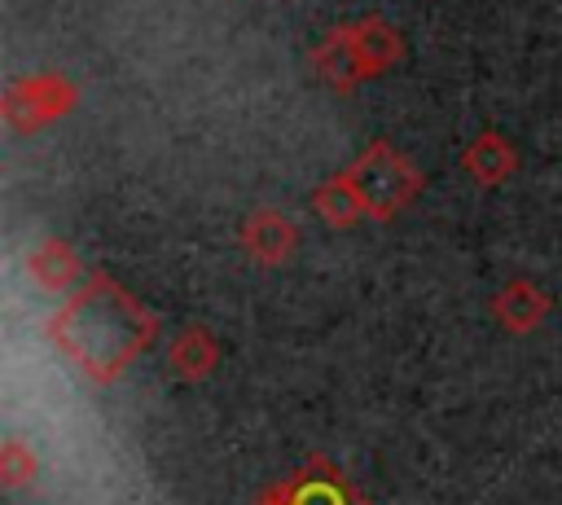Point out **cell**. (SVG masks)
<instances>
[{
	"mask_svg": "<svg viewBox=\"0 0 562 505\" xmlns=\"http://www.w3.org/2000/svg\"><path fill=\"white\" fill-rule=\"evenodd\" d=\"M44 334L92 386H110L158 338V316L114 277L88 272V281L48 316Z\"/></svg>",
	"mask_w": 562,
	"mask_h": 505,
	"instance_id": "6da1fadb",
	"label": "cell"
},
{
	"mask_svg": "<svg viewBox=\"0 0 562 505\" xmlns=\"http://www.w3.org/2000/svg\"><path fill=\"white\" fill-rule=\"evenodd\" d=\"M347 176H351L369 220H391V215H400L422 193V171L395 145H386V141H373L347 167Z\"/></svg>",
	"mask_w": 562,
	"mask_h": 505,
	"instance_id": "7a4b0ae2",
	"label": "cell"
},
{
	"mask_svg": "<svg viewBox=\"0 0 562 505\" xmlns=\"http://www.w3.org/2000/svg\"><path fill=\"white\" fill-rule=\"evenodd\" d=\"M75 105V83L53 75V70H40V75H26L18 79L9 92H4V123L13 132H35L53 119H61L66 110Z\"/></svg>",
	"mask_w": 562,
	"mask_h": 505,
	"instance_id": "3957f363",
	"label": "cell"
},
{
	"mask_svg": "<svg viewBox=\"0 0 562 505\" xmlns=\"http://www.w3.org/2000/svg\"><path fill=\"white\" fill-rule=\"evenodd\" d=\"M268 492L277 505H364V496L342 479V470L321 457L294 470L285 483H272Z\"/></svg>",
	"mask_w": 562,
	"mask_h": 505,
	"instance_id": "277c9868",
	"label": "cell"
},
{
	"mask_svg": "<svg viewBox=\"0 0 562 505\" xmlns=\"http://www.w3.org/2000/svg\"><path fill=\"white\" fill-rule=\"evenodd\" d=\"M241 250L255 259V263H263V268H281V263H290L294 259V250H299V224L290 220V215H281V211H272V206H259V211H250L246 220H241Z\"/></svg>",
	"mask_w": 562,
	"mask_h": 505,
	"instance_id": "5b68a950",
	"label": "cell"
},
{
	"mask_svg": "<svg viewBox=\"0 0 562 505\" xmlns=\"http://www.w3.org/2000/svg\"><path fill=\"white\" fill-rule=\"evenodd\" d=\"M549 294L536 285V281H527V277H509L496 294H492V316L509 329V334H531V329H540L544 325V316H549Z\"/></svg>",
	"mask_w": 562,
	"mask_h": 505,
	"instance_id": "8992f818",
	"label": "cell"
},
{
	"mask_svg": "<svg viewBox=\"0 0 562 505\" xmlns=\"http://www.w3.org/2000/svg\"><path fill=\"white\" fill-rule=\"evenodd\" d=\"M347 35H351V53H356L360 79H373V75L391 70L400 61V53H404L400 31L391 22H382V18H360V22L347 26Z\"/></svg>",
	"mask_w": 562,
	"mask_h": 505,
	"instance_id": "52a82bcc",
	"label": "cell"
},
{
	"mask_svg": "<svg viewBox=\"0 0 562 505\" xmlns=\"http://www.w3.org/2000/svg\"><path fill=\"white\" fill-rule=\"evenodd\" d=\"M461 167L470 171V180H474V184L496 189V184H505V180L518 171V149L509 145V136H505V132H479V136L465 145Z\"/></svg>",
	"mask_w": 562,
	"mask_h": 505,
	"instance_id": "ba28073f",
	"label": "cell"
},
{
	"mask_svg": "<svg viewBox=\"0 0 562 505\" xmlns=\"http://www.w3.org/2000/svg\"><path fill=\"white\" fill-rule=\"evenodd\" d=\"M26 272H31L35 285H44V290H79V285L88 281L79 255H75L61 237L35 242V246L26 250Z\"/></svg>",
	"mask_w": 562,
	"mask_h": 505,
	"instance_id": "9c48e42d",
	"label": "cell"
},
{
	"mask_svg": "<svg viewBox=\"0 0 562 505\" xmlns=\"http://www.w3.org/2000/svg\"><path fill=\"white\" fill-rule=\"evenodd\" d=\"M215 364H220V343L206 325H184L167 347V369L180 382H202V378H211Z\"/></svg>",
	"mask_w": 562,
	"mask_h": 505,
	"instance_id": "30bf717a",
	"label": "cell"
},
{
	"mask_svg": "<svg viewBox=\"0 0 562 505\" xmlns=\"http://www.w3.org/2000/svg\"><path fill=\"white\" fill-rule=\"evenodd\" d=\"M312 70H316L329 88H338V92L364 83V79H360V66H356V53H351V35H347V26H334V31H329V40L312 53Z\"/></svg>",
	"mask_w": 562,
	"mask_h": 505,
	"instance_id": "8fae6325",
	"label": "cell"
},
{
	"mask_svg": "<svg viewBox=\"0 0 562 505\" xmlns=\"http://www.w3.org/2000/svg\"><path fill=\"white\" fill-rule=\"evenodd\" d=\"M312 206H316V215H321L329 228H351V224L364 215V202H360V193H356V184H351L347 171H338V176H329L321 189H312Z\"/></svg>",
	"mask_w": 562,
	"mask_h": 505,
	"instance_id": "7c38bea8",
	"label": "cell"
},
{
	"mask_svg": "<svg viewBox=\"0 0 562 505\" xmlns=\"http://www.w3.org/2000/svg\"><path fill=\"white\" fill-rule=\"evenodd\" d=\"M35 474H40L35 452H31L18 435H9V439L0 444V483H4V487H26V483H35Z\"/></svg>",
	"mask_w": 562,
	"mask_h": 505,
	"instance_id": "4fadbf2b",
	"label": "cell"
}]
</instances>
